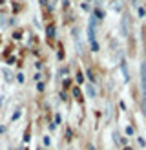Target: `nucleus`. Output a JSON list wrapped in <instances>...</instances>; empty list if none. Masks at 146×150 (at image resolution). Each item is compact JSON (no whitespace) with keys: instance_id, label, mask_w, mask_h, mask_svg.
<instances>
[{"instance_id":"8","label":"nucleus","mask_w":146,"mask_h":150,"mask_svg":"<svg viewBox=\"0 0 146 150\" xmlns=\"http://www.w3.org/2000/svg\"><path fill=\"white\" fill-rule=\"evenodd\" d=\"M53 35H55V28L49 26V28H48V37H53Z\"/></svg>"},{"instance_id":"1","label":"nucleus","mask_w":146,"mask_h":150,"mask_svg":"<svg viewBox=\"0 0 146 150\" xmlns=\"http://www.w3.org/2000/svg\"><path fill=\"white\" fill-rule=\"evenodd\" d=\"M128 26H130V15L124 13V15H122V20H121V33H122V37H128V35H130Z\"/></svg>"},{"instance_id":"11","label":"nucleus","mask_w":146,"mask_h":150,"mask_svg":"<svg viewBox=\"0 0 146 150\" xmlns=\"http://www.w3.org/2000/svg\"><path fill=\"white\" fill-rule=\"evenodd\" d=\"M73 95H75V97H77V99L80 101V92H79V90H77V88H75V90H73Z\"/></svg>"},{"instance_id":"14","label":"nucleus","mask_w":146,"mask_h":150,"mask_svg":"<svg viewBox=\"0 0 146 150\" xmlns=\"http://www.w3.org/2000/svg\"><path fill=\"white\" fill-rule=\"evenodd\" d=\"M88 2H91V0H88Z\"/></svg>"},{"instance_id":"5","label":"nucleus","mask_w":146,"mask_h":150,"mask_svg":"<svg viewBox=\"0 0 146 150\" xmlns=\"http://www.w3.org/2000/svg\"><path fill=\"white\" fill-rule=\"evenodd\" d=\"M112 9L115 13H121L122 11V0H113V2H112Z\"/></svg>"},{"instance_id":"9","label":"nucleus","mask_w":146,"mask_h":150,"mask_svg":"<svg viewBox=\"0 0 146 150\" xmlns=\"http://www.w3.org/2000/svg\"><path fill=\"white\" fill-rule=\"evenodd\" d=\"M95 15H97V17L102 20V18H104V11H100V9H97V11H95Z\"/></svg>"},{"instance_id":"2","label":"nucleus","mask_w":146,"mask_h":150,"mask_svg":"<svg viewBox=\"0 0 146 150\" xmlns=\"http://www.w3.org/2000/svg\"><path fill=\"white\" fill-rule=\"evenodd\" d=\"M95 26H97V20H95V17H91L90 18V26H88V39H90L91 44L95 42Z\"/></svg>"},{"instance_id":"10","label":"nucleus","mask_w":146,"mask_h":150,"mask_svg":"<svg viewBox=\"0 0 146 150\" xmlns=\"http://www.w3.org/2000/svg\"><path fill=\"white\" fill-rule=\"evenodd\" d=\"M2 71H4V75H6V79H7V81H11V79H13V75L7 71V70H2Z\"/></svg>"},{"instance_id":"13","label":"nucleus","mask_w":146,"mask_h":150,"mask_svg":"<svg viewBox=\"0 0 146 150\" xmlns=\"http://www.w3.org/2000/svg\"><path fill=\"white\" fill-rule=\"evenodd\" d=\"M126 134H128V136H131V134H133V128H131V126H128V128H126Z\"/></svg>"},{"instance_id":"7","label":"nucleus","mask_w":146,"mask_h":150,"mask_svg":"<svg viewBox=\"0 0 146 150\" xmlns=\"http://www.w3.org/2000/svg\"><path fill=\"white\" fill-rule=\"evenodd\" d=\"M88 97H90V99H95V88L91 84L88 86Z\"/></svg>"},{"instance_id":"15","label":"nucleus","mask_w":146,"mask_h":150,"mask_svg":"<svg viewBox=\"0 0 146 150\" xmlns=\"http://www.w3.org/2000/svg\"><path fill=\"white\" fill-rule=\"evenodd\" d=\"M126 150H130V148H126Z\"/></svg>"},{"instance_id":"4","label":"nucleus","mask_w":146,"mask_h":150,"mask_svg":"<svg viewBox=\"0 0 146 150\" xmlns=\"http://www.w3.org/2000/svg\"><path fill=\"white\" fill-rule=\"evenodd\" d=\"M73 39H75V44H77V51H79V53H82V42H80V31H79V28L73 29Z\"/></svg>"},{"instance_id":"6","label":"nucleus","mask_w":146,"mask_h":150,"mask_svg":"<svg viewBox=\"0 0 146 150\" xmlns=\"http://www.w3.org/2000/svg\"><path fill=\"white\" fill-rule=\"evenodd\" d=\"M121 70H122V73H124V81H130V75H128V66H126V62H121Z\"/></svg>"},{"instance_id":"3","label":"nucleus","mask_w":146,"mask_h":150,"mask_svg":"<svg viewBox=\"0 0 146 150\" xmlns=\"http://www.w3.org/2000/svg\"><path fill=\"white\" fill-rule=\"evenodd\" d=\"M141 84H142V95L146 97V62L141 64Z\"/></svg>"},{"instance_id":"12","label":"nucleus","mask_w":146,"mask_h":150,"mask_svg":"<svg viewBox=\"0 0 146 150\" xmlns=\"http://www.w3.org/2000/svg\"><path fill=\"white\" fill-rule=\"evenodd\" d=\"M77 82H84V79H82V73H77Z\"/></svg>"}]
</instances>
